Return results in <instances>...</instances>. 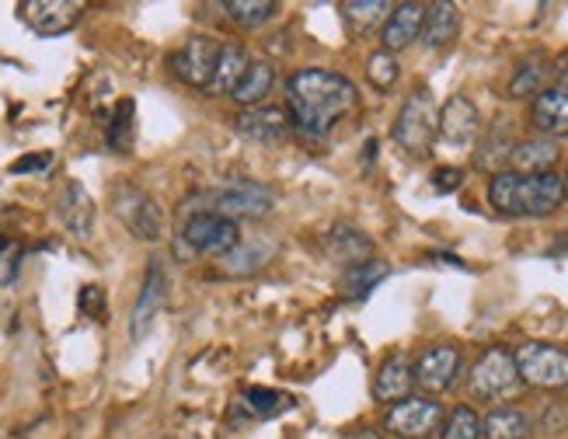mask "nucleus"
<instances>
[{"instance_id":"nucleus-1","label":"nucleus","mask_w":568,"mask_h":439,"mask_svg":"<svg viewBox=\"0 0 568 439\" xmlns=\"http://www.w3.org/2000/svg\"><path fill=\"white\" fill-rule=\"evenodd\" d=\"M356 105H359V91L338 70L304 67L286 81L290 126H296L304 136L325 140L345 115L356 112Z\"/></svg>"},{"instance_id":"nucleus-2","label":"nucleus","mask_w":568,"mask_h":439,"mask_svg":"<svg viewBox=\"0 0 568 439\" xmlns=\"http://www.w3.org/2000/svg\"><path fill=\"white\" fill-rule=\"evenodd\" d=\"M488 203L503 216H551L565 203V182L548 171V175H516V171H499L488 182Z\"/></svg>"},{"instance_id":"nucleus-3","label":"nucleus","mask_w":568,"mask_h":439,"mask_svg":"<svg viewBox=\"0 0 568 439\" xmlns=\"http://www.w3.org/2000/svg\"><path fill=\"white\" fill-rule=\"evenodd\" d=\"M273 192L258 182H224L216 188H206L200 195L189 200V213H216V216H227V220H258L273 210Z\"/></svg>"},{"instance_id":"nucleus-4","label":"nucleus","mask_w":568,"mask_h":439,"mask_svg":"<svg viewBox=\"0 0 568 439\" xmlns=\"http://www.w3.org/2000/svg\"><path fill=\"white\" fill-rule=\"evenodd\" d=\"M394 143L412 157H429L436 143V98L429 88H415L394 119Z\"/></svg>"},{"instance_id":"nucleus-5","label":"nucleus","mask_w":568,"mask_h":439,"mask_svg":"<svg viewBox=\"0 0 568 439\" xmlns=\"http://www.w3.org/2000/svg\"><path fill=\"white\" fill-rule=\"evenodd\" d=\"M520 384H530L537 390H561L568 387V349L551 346V341H524L513 353Z\"/></svg>"},{"instance_id":"nucleus-6","label":"nucleus","mask_w":568,"mask_h":439,"mask_svg":"<svg viewBox=\"0 0 568 439\" xmlns=\"http://www.w3.org/2000/svg\"><path fill=\"white\" fill-rule=\"evenodd\" d=\"M112 213L119 224L140 241H161L164 237V213L151 192H143L130 182H119L112 188Z\"/></svg>"},{"instance_id":"nucleus-7","label":"nucleus","mask_w":568,"mask_h":439,"mask_svg":"<svg viewBox=\"0 0 568 439\" xmlns=\"http://www.w3.org/2000/svg\"><path fill=\"white\" fill-rule=\"evenodd\" d=\"M471 395L478 401H488V405H499L506 398H513L516 390H520V374H516V363H513V353L503 349V346H491L481 353V359L475 363L471 370Z\"/></svg>"},{"instance_id":"nucleus-8","label":"nucleus","mask_w":568,"mask_h":439,"mask_svg":"<svg viewBox=\"0 0 568 439\" xmlns=\"http://www.w3.org/2000/svg\"><path fill=\"white\" fill-rule=\"evenodd\" d=\"M182 244L192 255H231L241 241V227L216 213H189L182 224Z\"/></svg>"},{"instance_id":"nucleus-9","label":"nucleus","mask_w":568,"mask_h":439,"mask_svg":"<svg viewBox=\"0 0 568 439\" xmlns=\"http://www.w3.org/2000/svg\"><path fill=\"white\" fill-rule=\"evenodd\" d=\"M443 422V405L429 395H408L394 401L384 415V426L402 439H426Z\"/></svg>"},{"instance_id":"nucleus-10","label":"nucleus","mask_w":568,"mask_h":439,"mask_svg":"<svg viewBox=\"0 0 568 439\" xmlns=\"http://www.w3.org/2000/svg\"><path fill=\"white\" fill-rule=\"evenodd\" d=\"M18 14L36 35H67L81 21L84 4L78 0H24L18 4Z\"/></svg>"},{"instance_id":"nucleus-11","label":"nucleus","mask_w":568,"mask_h":439,"mask_svg":"<svg viewBox=\"0 0 568 439\" xmlns=\"http://www.w3.org/2000/svg\"><path fill=\"white\" fill-rule=\"evenodd\" d=\"M216 57H220V42L210 35H192L175 57H171V70L175 78L185 81L189 88H210L213 70H216Z\"/></svg>"},{"instance_id":"nucleus-12","label":"nucleus","mask_w":568,"mask_h":439,"mask_svg":"<svg viewBox=\"0 0 568 439\" xmlns=\"http://www.w3.org/2000/svg\"><path fill=\"white\" fill-rule=\"evenodd\" d=\"M164 297H168V279L161 262H146V276L140 286V297L133 304V317H130V335L133 341H143L151 335V328L158 325V314L164 310Z\"/></svg>"},{"instance_id":"nucleus-13","label":"nucleus","mask_w":568,"mask_h":439,"mask_svg":"<svg viewBox=\"0 0 568 439\" xmlns=\"http://www.w3.org/2000/svg\"><path fill=\"white\" fill-rule=\"evenodd\" d=\"M457 370H460V349L454 346H433L418 356V363L412 366L415 374V384L426 390L429 398L443 395V390H450L454 380H457Z\"/></svg>"},{"instance_id":"nucleus-14","label":"nucleus","mask_w":568,"mask_h":439,"mask_svg":"<svg viewBox=\"0 0 568 439\" xmlns=\"http://www.w3.org/2000/svg\"><path fill=\"white\" fill-rule=\"evenodd\" d=\"M478 133H481V115H478L475 102H467L464 94H454L436 115V136L443 143L464 146V143H471Z\"/></svg>"},{"instance_id":"nucleus-15","label":"nucleus","mask_w":568,"mask_h":439,"mask_svg":"<svg viewBox=\"0 0 568 439\" xmlns=\"http://www.w3.org/2000/svg\"><path fill=\"white\" fill-rule=\"evenodd\" d=\"M234 130L241 136H248L255 143H283L290 136V119L283 109H273V105H258V109H248L234 119Z\"/></svg>"},{"instance_id":"nucleus-16","label":"nucleus","mask_w":568,"mask_h":439,"mask_svg":"<svg viewBox=\"0 0 568 439\" xmlns=\"http://www.w3.org/2000/svg\"><path fill=\"white\" fill-rule=\"evenodd\" d=\"M423 24H426V4H398L390 11L387 24H384V53H402V49H408L412 42H418V35H423Z\"/></svg>"},{"instance_id":"nucleus-17","label":"nucleus","mask_w":568,"mask_h":439,"mask_svg":"<svg viewBox=\"0 0 568 439\" xmlns=\"http://www.w3.org/2000/svg\"><path fill=\"white\" fill-rule=\"evenodd\" d=\"M57 213H60L63 227H67L73 237H81V241H88V237H91L98 210H94V200H91L88 188H84L81 182H67V188L60 192Z\"/></svg>"},{"instance_id":"nucleus-18","label":"nucleus","mask_w":568,"mask_h":439,"mask_svg":"<svg viewBox=\"0 0 568 439\" xmlns=\"http://www.w3.org/2000/svg\"><path fill=\"white\" fill-rule=\"evenodd\" d=\"M534 126L548 140H565L568 136V91L561 88H545L530 105Z\"/></svg>"},{"instance_id":"nucleus-19","label":"nucleus","mask_w":568,"mask_h":439,"mask_svg":"<svg viewBox=\"0 0 568 439\" xmlns=\"http://www.w3.org/2000/svg\"><path fill=\"white\" fill-rule=\"evenodd\" d=\"M415 387V374H412V363L408 356L394 353L381 363L377 370V380H374V398L384 401V405H394V401H405Z\"/></svg>"},{"instance_id":"nucleus-20","label":"nucleus","mask_w":568,"mask_h":439,"mask_svg":"<svg viewBox=\"0 0 568 439\" xmlns=\"http://www.w3.org/2000/svg\"><path fill=\"white\" fill-rule=\"evenodd\" d=\"M509 164H513L516 175H548V171L558 164V143L548 140V136L520 140L513 146Z\"/></svg>"},{"instance_id":"nucleus-21","label":"nucleus","mask_w":568,"mask_h":439,"mask_svg":"<svg viewBox=\"0 0 568 439\" xmlns=\"http://www.w3.org/2000/svg\"><path fill=\"white\" fill-rule=\"evenodd\" d=\"M248 49L241 42H224L220 45V57H216V70H213V81H210V94H220V98H231L244 78V70H248Z\"/></svg>"},{"instance_id":"nucleus-22","label":"nucleus","mask_w":568,"mask_h":439,"mask_svg":"<svg viewBox=\"0 0 568 439\" xmlns=\"http://www.w3.org/2000/svg\"><path fill=\"white\" fill-rule=\"evenodd\" d=\"M534 422L524 408L499 405L481 419V439H530Z\"/></svg>"},{"instance_id":"nucleus-23","label":"nucleus","mask_w":568,"mask_h":439,"mask_svg":"<svg viewBox=\"0 0 568 439\" xmlns=\"http://www.w3.org/2000/svg\"><path fill=\"white\" fill-rule=\"evenodd\" d=\"M273 252H276V244L268 237H262V234L258 237H241L237 248L231 255H224V273L227 276H252L268 258H273Z\"/></svg>"},{"instance_id":"nucleus-24","label":"nucleus","mask_w":568,"mask_h":439,"mask_svg":"<svg viewBox=\"0 0 568 439\" xmlns=\"http://www.w3.org/2000/svg\"><path fill=\"white\" fill-rule=\"evenodd\" d=\"M273 88H276V67L268 60H252L231 98L244 109H255L258 102H265V98L273 94Z\"/></svg>"},{"instance_id":"nucleus-25","label":"nucleus","mask_w":568,"mask_h":439,"mask_svg":"<svg viewBox=\"0 0 568 439\" xmlns=\"http://www.w3.org/2000/svg\"><path fill=\"white\" fill-rule=\"evenodd\" d=\"M325 252L338 262V265H359L369 252H374V244H369V237L349 224H338L332 227V234L325 237Z\"/></svg>"},{"instance_id":"nucleus-26","label":"nucleus","mask_w":568,"mask_h":439,"mask_svg":"<svg viewBox=\"0 0 568 439\" xmlns=\"http://www.w3.org/2000/svg\"><path fill=\"white\" fill-rule=\"evenodd\" d=\"M513 130H509V122H496L491 126V133L478 143V151H475V167L478 171H496L499 175V167L509 164V154H513Z\"/></svg>"},{"instance_id":"nucleus-27","label":"nucleus","mask_w":568,"mask_h":439,"mask_svg":"<svg viewBox=\"0 0 568 439\" xmlns=\"http://www.w3.org/2000/svg\"><path fill=\"white\" fill-rule=\"evenodd\" d=\"M390 4L387 0H353V4H342V18H345V29L353 35H369L377 32L381 24H387L390 18Z\"/></svg>"},{"instance_id":"nucleus-28","label":"nucleus","mask_w":568,"mask_h":439,"mask_svg":"<svg viewBox=\"0 0 568 439\" xmlns=\"http://www.w3.org/2000/svg\"><path fill=\"white\" fill-rule=\"evenodd\" d=\"M286 408H290V398L280 395V390H268V387H248L234 401V415L241 411V419H276V415Z\"/></svg>"},{"instance_id":"nucleus-29","label":"nucleus","mask_w":568,"mask_h":439,"mask_svg":"<svg viewBox=\"0 0 568 439\" xmlns=\"http://www.w3.org/2000/svg\"><path fill=\"white\" fill-rule=\"evenodd\" d=\"M460 35V14L454 4H429L426 8V24H423V39L429 49L450 45Z\"/></svg>"},{"instance_id":"nucleus-30","label":"nucleus","mask_w":568,"mask_h":439,"mask_svg":"<svg viewBox=\"0 0 568 439\" xmlns=\"http://www.w3.org/2000/svg\"><path fill=\"white\" fill-rule=\"evenodd\" d=\"M551 73V60L545 53H534L527 57L520 67H516L513 81H509V98H537L545 91V81Z\"/></svg>"},{"instance_id":"nucleus-31","label":"nucleus","mask_w":568,"mask_h":439,"mask_svg":"<svg viewBox=\"0 0 568 439\" xmlns=\"http://www.w3.org/2000/svg\"><path fill=\"white\" fill-rule=\"evenodd\" d=\"M387 276V265L384 262H359V265H349L345 268V276H342V289H345V297H369L374 293V286Z\"/></svg>"},{"instance_id":"nucleus-32","label":"nucleus","mask_w":568,"mask_h":439,"mask_svg":"<svg viewBox=\"0 0 568 439\" xmlns=\"http://www.w3.org/2000/svg\"><path fill=\"white\" fill-rule=\"evenodd\" d=\"M224 11L234 24H241V29H262V24L273 21L276 4L273 0H227Z\"/></svg>"},{"instance_id":"nucleus-33","label":"nucleus","mask_w":568,"mask_h":439,"mask_svg":"<svg viewBox=\"0 0 568 439\" xmlns=\"http://www.w3.org/2000/svg\"><path fill=\"white\" fill-rule=\"evenodd\" d=\"M133 119H136V105L133 98H122L115 105V115H112V126H109V146L115 154H126L133 146Z\"/></svg>"},{"instance_id":"nucleus-34","label":"nucleus","mask_w":568,"mask_h":439,"mask_svg":"<svg viewBox=\"0 0 568 439\" xmlns=\"http://www.w3.org/2000/svg\"><path fill=\"white\" fill-rule=\"evenodd\" d=\"M439 439H481V419L475 415L471 405H457L450 411L447 426H443Z\"/></svg>"},{"instance_id":"nucleus-35","label":"nucleus","mask_w":568,"mask_h":439,"mask_svg":"<svg viewBox=\"0 0 568 439\" xmlns=\"http://www.w3.org/2000/svg\"><path fill=\"white\" fill-rule=\"evenodd\" d=\"M366 81L377 91H390L394 84H398V60H394L390 53H384V49H377V53L366 60Z\"/></svg>"},{"instance_id":"nucleus-36","label":"nucleus","mask_w":568,"mask_h":439,"mask_svg":"<svg viewBox=\"0 0 568 439\" xmlns=\"http://www.w3.org/2000/svg\"><path fill=\"white\" fill-rule=\"evenodd\" d=\"M53 167V154L42 151V154H29V157H21L11 164V175H29V171H49Z\"/></svg>"},{"instance_id":"nucleus-37","label":"nucleus","mask_w":568,"mask_h":439,"mask_svg":"<svg viewBox=\"0 0 568 439\" xmlns=\"http://www.w3.org/2000/svg\"><path fill=\"white\" fill-rule=\"evenodd\" d=\"M460 182H464V171H460V167H439L436 175H433L436 192H454Z\"/></svg>"},{"instance_id":"nucleus-38","label":"nucleus","mask_w":568,"mask_h":439,"mask_svg":"<svg viewBox=\"0 0 568 439\" xmlns=\"http://www.w3.org/2000/svg\"><path fill=\"white\" fill-rule=\"evenodd\" d=\"M81 310H84V314H98V317H102V310H105L102 289H98V286H84V289H81Z\"/></svg>"},{"instance_id":"nucleus-39","label":"nucleus","mask_w":568,"mask_h":439,"mask_svg":"<svg viewBox=\"0 0 568 439\" xmlns=\"http://www.w3.org/2000/svg\"><path fill=\"white\" fill-rule=\"evenodd\" d=\"M551 73H555V88H561V91H568V49H565V53L551 63Z\"/></svg>"},{"instance_id":"nucleus-40","label":"nucleus","mask_w":568,"mask_h":439,"mask_svg":"<svg viewBox=\"0 0 568 439\" xmlns=\"http://www.w3.org/2000/svg\"><path fill=\"white\" fill-rule=\"evenodd\" d=\"M345 439H384V436H381V432H374V429H359V432L345 436Z\"/></svg>"},{"instance_id":"nucleus-41","label":"nucleus","mask_w":568,"mask_h":439,"mask_svg":"<svg viewBox=\"0 0 568 439\" xmlns=\"http://www.w3.org/2000/svg\"><path fill=\"white\" fill-rule=\"evenodd\" d=\"M565 182H568V171H565Z\"/></svg>"}]
</instances>
